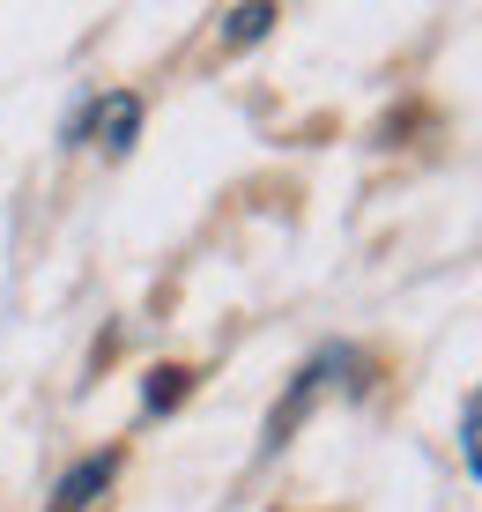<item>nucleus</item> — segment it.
I'll return each instance as SVG.
<instances>
[{
    "label": "nucleus",
    "instance_id": "f257e3e1",
    "mask_svg": "<svg viewBox=\"0 0 482 512\" xmlns=\"http://www.w3.org/2000/svg\"><path fill=\"white\" fill-rule=\"evenodd\" d=\"M112 475H119V453H89L82 468H67V475H60V490H52V505H45V512H89V505H97V490L112 483Z\"/></svg>",
    "mask_w": 482,
    "mask_h": 512
},
{
    "label": "nucleus",
    "instance_id": "f03ea898",
    "mask_svg": "<svg viewBox=\"0 0 482 512\" xmlns=\"http://www.w3.org/2000/svg\"><path fill=\"white\" fill-rule=\"evenodd\" d=\"M134 127H141V97L119 90V97H104V104H97V141H104V149H127Z\"/></svg>",
    "mask_w": 482,
    "mask_h": 512
},
{
    "label": "nucleus",
    "instance_id": "7ed1b4c3",
    "mask_svg": "<svg viewBox=\"0 0 482 512\" xmlns=\"http://www.w3.org/2000/svg\"><path fill=\"white\" fill-rule=\"evenodd\" d=\"M460 461H468V475L482 483V386L468 394V409H460Z\"/></svg>",
    "mask_w": 482,
    "mask_h": 512
},
{
    "label": "nucleus",
    "instance_id": "20e7f679",
    "mask_svg": "<svg viewBox=\"0 0 482 512\" xmlns=\"http://www.w3.org/2000/svg\"><path fill=\"white\" fill-rule=\"evenodd\" d=\"M267 23H275V8H230L223 15V38L230 45H253V38H267Z\"/></svg>",
    "mask_w": 482,
    "mask_h": 512
},
{
    "label": "nucleus",
    "instance_id": "39448f33",
    "mask_svg": "<svg viewBox=\"0 0 482 512\" xmlns=\"http://www.w3.org/2000/svg\"><path fill=\"white\" fill-rule=\"evenodd\" d=\"M178 394H186V372H156V386H149V409H171Z\"/></svg>",
    "mask_w": 482,
    "mask_h": 512
}]
</instances>
